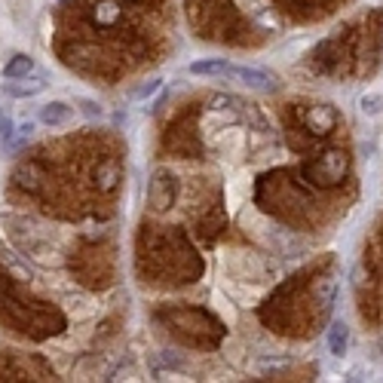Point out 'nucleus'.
I'll use <instances>...</instances> for the list:
<instances>
[{"label":"nucleus","instance_id":"1","mask_svg":"<svg viewBox=\"0 0 383 383\" xmlns=\"http://www.w3.org/2000/svg\"><path fill=\"white\" fill-rule=\"evenodd\" d=\"M46 83H49V77L43 71H34L31 77H19V80H10L3 83V92L13 98H31V95H40L46 89Z\"/></svg>","mask_w":383,"mask_h":383},{"label":"nucleus","instance_id":"2","mask_svg":"<svg viewBox=\"0 0 383 383\" xmlns=\"http://www.w3.org/2000/svg\"><path fill=\"white\" fill-rule=\"evenodd\" d=\"M227 77H230V80L245 83L249 89H260V92L276 89V77H273V74H267V71H258V68H240V65H230Z\"/></svg>","mask_w":383,"mask_h":383},{"label":"nucleus","instance_id":"3","mask_svg":"<svg viewBox=\"0 0 383 383\" xmlns=\"http://www.w3.org/2000/svg\"><path fill=\"white\" fill-rule=\"evenodd\" d=\"M71 117H74V107L68 102H46L40 107L43 126H65V123H71Z\"/></svg>","mask_w":383,"mask_h":383},{"label":"nucleus","instance_id":"4","mask_svg":"<svg viewBox=\"0 0 383 383\" xmlns=\"http://www.w3.org/2000/svg\"><path fill=\"white\" fill-rule=\"evenodd\" d=\"M328 347H331L334 356H343L350 347V325L343 319H334L331 328H328Z\"/></svg>","mask_w":383,"mask_h":383},{"label":"nucleus","instance_id":"5","mask_svg":"<svg viewBox=\"0 0 383 383\" xmlns=\"http://www.w3.org/2000/svg\"><path fill=\"white\" fill-rule=\"evenodd\" d=\"M187 71L194 77H227L230 61H224V58H203V61H194Z\"/></svg>","mask_w":383,"mask_h":383},{"label":"nucleus","instance_id":"6","mask_svg":"<svg viewBox=\"0 0 383 383\" xmlns=\"http://www.w3.org/2000/svg\"><path fill=\"white\" fill-rule=\"evenodd\" d=\"M34 71H37V65H34V58L31 56H13L3 68V77L6 80H19V77H31Z\"/></svg>","mask_w":383,"mask_h":383},{"label":"nucleus","instance_id":"7","mask_svg":"<svg viewBox=\"0 0 383 383\" xmlns=\"http://www.w3.org/2000/svg\"><path fill=\"white\" fill-rule=\"evenodd\" d=\"M306 123H310V129H316V132H328V129L334 126V111L331 107H313V111L306 114Z\"/></svg>","mask_w":383,"mask_h":383},{"label":"nucleus","instance_id":"8","mask_svg":"<svg viewBox=\"0 0 383 383\" xmlns=\"http://www.w3.org/2000/svg\"><path fill=\"white\" fill-rule=\"evenodd\" d=\"M117 19H120V6L114 3V0H102V3L95 6V22L98 25H114Z\"/></svg>","mask_w":383,"mask_h":383},{"label":"nucleus","instance_id":"9","mask_svg":"<svg viewBox=\"0 0 383 383\" xmlns=\"http://www.w3.org/2000/svg\"><path fill=\"white\" fill-rule=\"evenodd\" d=\"M359 111H362L365 117H380V114H383V95H377V92L362 95V98H359Z\"/></svg>","mask_w":383,"mask_h":383},{"label":"nucleus","instance_id":"10","mask_svg":"<svg viewBox=\"0 0 383 383\" xmlns=\"http://www.w3.org/2000/svg\"><path fill=\"white\" fill-rule=\"evenodd\" d=\"M159 86H163V80H159V77H153V80L141 83V86H138V89L132 92V98H135V102H148L153 92H159Z\"/></svg>","mask_w":383,"mask_h":383},{"label":"nucleus","instance_id":"11","mask_svg":"<svg viewBox=\"0 0 383 383\" xmlns=\"http://www.w3.org/2000/svg\"><path fill=\"white\" fill-rule=\"evenodd\" d=\"M13 129H15V123L10 117V111H6V107H0V141H3V144L13 138Z\"/></svg>","mask_w":383,"mask_h":383},{"label":"nucleus","instance_id":"12","mask_svg":"<svg viewBox=\"0 0 383 383\" xmlns=\"http://www.w3.org/2000/svg\"><path fill=\"white\" fill-rule=\"evenodd\" d=\"M77 104H80V111L86 114V117H102V104L98 102H89V98H77Z\"/></svg>","mask_w":383,"mask_h":383},{"label":"nucleus","instance_id":"13","mask_svg":"<svg viewBox=\"0 0 383 383\" xmlns=\"http://www.w3.org/2000/svg\"><path fill=\"white\" fill-rule=\"evenodd\" d=\"M377 347H380V352H383V334L377 337Z\"/></svg>","mask_w":383,"mask_h":383}]
</instances>
